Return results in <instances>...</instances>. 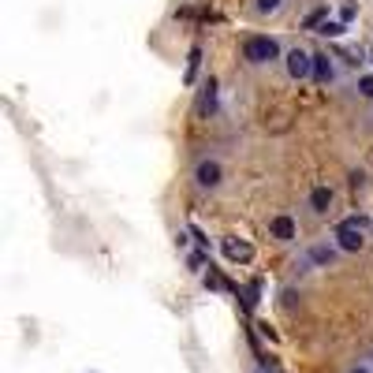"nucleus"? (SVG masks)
<instances>
[{
    "label": "nucleus",
    "instance_id": "obj_1",
    "mask_svg": "<svg viewBox=\"0 0 373 373\" xmlns=\"http://www.w3.org/2000/svg\"><path fill=\"white\" fill-rule=\"evenodd\" d=\"M336 242H339V250L359 254V250L366 247V228H362V220H359V217L339 220V224H336Z\"/></svg>",
    "mask_w": 373,
    "mask_h": 373
},
{
    "label": "nucleus",
    "instance_id": "obj_2",
    "mask_svg": "<svg viewBox=\"0 0 373 373\" xmlns=\"http://www.w3.org/2000/svg\"><path fill=\"white\" fill-rule=\"evenodd\" d=\"M242 56H247L250 63H272L280 56V45L272 38H265V34H254V38H247V45H242Z\"/></svg>",
    "mask_w": 373,
    "mask_h": 373
},
{
    "label": "nucleus",
    "instance_id": "obj_3",
    "mask_svg": "<svg viewBox=\"0 0 373 373\" xmlns=\"http://www.w3.org/2000/svg\"><path fill=\"white\" fill-rule=\"evenodd\" d=\"M284 68H287V75L295 78V83L299 78H310L314 75V56L306 53V48H291V53L284 56Z\"/></svg>",
    "mask_w": 373,
    "mask_h": 373
},
{
    "label": "nucleus",
    "instance_id": "obj_4",
    "mask_svg": "<svg viewBox=\"0 0 373 373\" xmlns=\"http://www.w3.org/2000/svg\"><path fill=\"white\" fill-rule=\"evenodd\" d=\"M194 180H198V187H220L224 168L217 165V160H202V165L194 168Z\"/></svg>",
    "mask_w": 373,
    "mask_h": 373
},
{
    "label": "nucleus",
    "instance_id": "obj_5",
    "mask_svg": "<svg viewBox=\"0 0 373 373\" xmlns=\"http://www.w3.org/2000/svg\"><path fill=\"white\" fill-rule=\"evenodd\" d=\"M224 254H228V262H250V257H254V247H250L247 239L228 235V239H224Z\"/></svg>",
    "mask_w": 373,
    "mask_h": 373
},
{
    "label": "nucleus",
    "instance_id": "obj_6",
    "mask_svg": "<svg viewBox=\"0 0 373 373\" xmlns=\"http://www.w3.org/2000/svg\"><path fill=\"white\" fill-rule=\"evenodd\" d=\"M269 232H272V239L291 242V239H295V220H291V217H272L269 220Z\"/></svg>",
    "mask_w": 373,
    "mask_h": 373
},
{
    "label": "nucleus",
    "instance_id": "obj_7",
    "mask_svg": "<svg viewBox=\"0 0 373 373\" xmlns=\"http://www.w3.org/2000/svg\"><path fill=\"white\" fill-rule=\"evenodd\" d=\"M314 83L317 86H325V83H332V60L325 56V53H314Z\"/></svg>",
    "mask_w": 373,
    "mask_h": 373
},
{
    "label": "nucleus",
    "instance_id": "obj_8",
    "mask_svg": "<svg viewBox=\"0 0 373 373\" xmlns=\"http://www.w3.org/2000/svg\"><path fill=\"white\" fill-rule=\"evenodd\" d=\"M329 205H332V190L329 187H314L310 190V209L314 213H329Z\"/></svg>",
    "mask_w": 373,
    "mask_h": 373
},
{
    "label": "nucleus",
    "instance_id": "obj_9",
    "mask_svg": "<svg viewBox=\"0 0 373 373\" xmlns=\"http://www.w3.org/2000/svg\"><path fill=\"white\" fill-rule=\"evenodd\" d=\"M213 105H217V83L209 78V83H205V90H202V97H198V116H205V112H213Z\"/></svg>",
    "mask_w": 373,
    "mask_h": 373
},
{
    "label": "nucleus",
    "instance_id": "obj_10",
    "mask_svg": "<svg viewBox=\"0 0 373 373\" xmlns=\"http://www.w3.org/2000/svg\"><path fill=\"white\" fill-rule=\"evenodd\" d=\"M198 60H202V48L194 45V48H190V60H187V75H183V83H194V75H198Z\"/></svg>",
    "mask_w": 373,
    "mask_h": 373
},
{
    "label": "nucleus",
    "instance_id": "obj_11",
    "mask_svg": "<svg viewBox=\"0 0 373 373\" xmlns=\"http://www.w3.org/2000/svg\"><path fill=\"white\" fill-rule=\"evenodd\" d=\"M317 34H325V38H339V34H344V26L332 23V19H325V23L317 26Z\"/></svg>",
    "mask_w": 373,
    "mask_h": 373
},
{
    "label": "nucleus",
    "instance_id": "obj_12",
    "mask_svg": "<svg viewBox=\"0 0 373 373\" xmlns=\"http://www.w3.org/2000/svg\"><path fill=\"white\" fill-rule=\"evenodd\" d=\"M310 257L325 265V262H332V257H336V250H332V247H314V250H310Z\"/></svg>",
    "mask_w": 373,
    "mask_h": 373
},
{
    "label": "nucleus",
    "instance_id": "obj_13",
    "mask_svg": "<svg viewBox=\"0 0 373 373\" xmlns=\"http://www.w3.org/2000/svg\"><path fill=\"white\" fill-rule=\"evenodd\" d=\"M254 8L262 11V15H272V11L280 8V0H254Z\"/></svg>",
    "mask_w": 373,
    "mask_h": 373
},
{
    "label": "nucleus",
    "instance_id": "obj_14",
    "mask_svg": "<svg viewBox=\"0 0 373 373\" xmlns=\"http://www.w3.org/2000/svg\"><path fill=\"white\" fill-rule=\"evenodd\" d=\"M359 93L362 97H373V75H362L359 78Z\"/></svg>",
    "mask_w": 373,
    "mask_h": 373
},
{
    "label": "nucleus",
    "instance_id": "obj_15",
    "mask_svg": "<svg viewBox=\"0 0 373 373\" xmlns=\"http://www.w3.org/2000/svg\"><path fill=\"white\" fill-rule=\"evenodd\" d=\"M205 265V254H190V269H202Z\"/></svg>",
    "mask_w": 373,
    "mask_h": 373
},
{
    "label": "nucleus",
    "instance_id": "obj_16",
    "mask_svg": "<svg viewBox=\"0 0 373 373\" xmlns=\"http://www.w3.org/2000/svg\"><path fill=\"white\" fill-rule=\"evenodd\" d=\"M351 373H373V369H369V366H354Z\"/></svg>",
    "mask_w": 373,
    "mask_h": 373
},
{
    "label": "nucleus",
    "instance_id": "obj_17",
    "mask_svg": "<svg viewBox=\"0 0 373 373\" xmlns=\"http://www.w3.org/2000/svg\"><path fill=\"white\" fill-rule=\"evenodd\" d=\"M369 63H373V53H369Z\"/></svg>",
    "mask_w": 373,
    "mask_h": 373
}]
</instances>
